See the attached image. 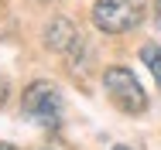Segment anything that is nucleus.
I'll use <instances>...</instances> for the list:
<instances>
[{
    "instance_id": "1",
    "label": "nucleus",
    "mask_w": 161,
    "mask_h": 150,
    "mask_svg": "<svg viewBox=\"0 0 161 150\" xmlns=\"http://www.w3.org/2000/svg\"><path fill=\"white\" fill-rule=\"evenodd\" d=\"M103 89H106L110 102H113L120 113H130V116L147 113V96H144L141 82L134 79L130 68H120V65L106 68V72H103Z\"/></svg>"
},
{
    "instance_id": "2",
    "label": "nucleus",
    "mask_w": 161,
    "mask_h": 150,
    "mask_svg": "<svg viewBox=\"0 0 161 150\" xmlns=\"http://www.w3.org/2000/svg\"><path fill=\"white\" fill-rule=\"evenodd\" d=\"M144 21V0H96L93 24L103 34H127Z\"/></svg>"
},
{
    "instance_id": "3",
    "label": "nucleus",
    "mask_w": 161,
    "mask_h": 150,
    "mask_svg": "<svg viewBox=\"0 0 161 150\" xmlns=\"http://www.w3.org/2000/svg\"><path fill=\"white\" fill-rule=\"evenodd\" d=\"M24 116L41 123V126H48V130H55L58 120H62V96H58V89L52 82H45V79L31 82L24 89Z\"/></svg>"
},
{
    "instance_id": "4",
    "label": "nucleus",
    "mask_w": 161,
    "mask_h": 150,
    "mask_svg": "<svg viewBox=\"0 0 161 150\" xmlns=\"http://www.w3.org/2000/svg\"><path fill=\"white\" fill-rule=\"evenodd\" d=\"M45 44L52 48V51H58V55H69V48L82 38L79 31H75V24L69 21V17H52L48 24H45Z\"/></svg>"
},
{
    "instance_id": "5",
    "label": "nucleus",
    "mask_w": 161,
    "mask_h": 150,
    "mask_svg": "<svg viewBox=\"0 0 161 150\" xmlns=\"http://www.w3.org/2000/svg\"><path fill=\"white\" fill-rule=\"evenodd\" d=\"M141 61L151 68V75H154V82H158V89H161V44L147 41V44L141 48Z\"/></svg>"
},
{
    "instance_id": "6",
    "label": "nucleus",
    "mask_w": 161,
    "mask_h": 150,
    "mask_svg": "<svg viewBox=\"0 0 161 150\" xmlns=\"http://www.w3.org/2000/svg\"><path fill=\"white\" fill-rule=\"evenodd\" d=\"M7 92H10V85H7V79H3V75H0V106H3V102H7Z\"/></svg>"
},
{
    "instance_id": "7",
    "label": "nucleus",
    "mask_w": 161,
    "mask_h": 150,
    "mask_svg": "<svg viewBox=\"0 0 161 150\" xmlns=\"http://www.w3.org/2000/svg\"><path fill=\"white\" fill-rule=\"evenodd\" d=\"M154 24H158V31H161V0H154Z\"/></svg>"
},
{
    "instance_id": "8",
    "label": "nucleus",
    "mask_w": 161,
    "mask_h": 150,
    "mask_svg": "<svg viewBox=\"0 0 161 150\" xmlns=\"http://www.w3.org/2000/svg\"><path fill=\"white\" fill-rule=\"evenodd\" d=\"M0 150H17V147H14V143H0Z\"/></svg>"
},
{
    "instance_id": "9",
    "label": "nucleus",
    "mask_w": 161,
    "mask_h": 150,
    "mask_svg": "<svg viewBox=\"0 0 161 150\" xmlns=\"http://www.w3.org/2000/svg\"><path fill=\"white\" fill-rule=\"evenodd\" d=\"M113 150H130V147H124V143H117V147H113Z\"/></svg>"
},
{
    "instance_id": "10",
    "label": "nucleus",
    "mask_w": 161,
    "mask_h": 150,
    "mask_svg": "<svg viewBox=\"0 0 161 150\" xmlns=\"http://www.w3.org/2000/svg\"><path fill=\"white\" fill-rule=\"evenodd\" d=\"M45 150H48V147H45Z\"/></svg>"
}]
</instances>
